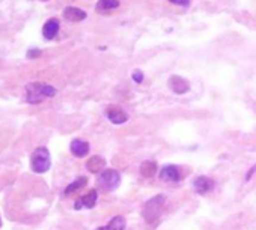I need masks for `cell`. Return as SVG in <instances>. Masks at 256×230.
<instances>
[{
    "label": "cell",
    "instance_id": "6da1fadb",
    "mask_svg": "<svg viewBox=\"0 0 256 230\" xmlns=\"http://www.w3.org/2000/svg\"><path fill=\"white\" fill-rule=\"evenodd\" d=\"M56 95V89L48 85L41 83H32L26 88V100L30 104H39L45 98H51Z\"/></svg>",
    "mask_w": 256,
    "mask_h": 230
},
{
    "label": "cell",
    "instance_id": "7a4b0ae2",
    "mask_svg": "<svg viewBox=\"0 0 256 230\" xmlns=\"http://www.w3.org/2000/svg\"><path fill=\"white\" fill-rule=\"evenodd\" d=\"M51 160H50V153L45 147H36L32 153V160H30V167L35 173H45L50 169Z\"/></svg>",
    "mask_w": 256,
    "mask_h": 230
},
{
    "label": "cell",
    "instance_id": "3957f363",
    "mask_svg": "<svg viewBox=\"0 0 256 230\" xmlns=\"http://www.w3.org/2000/svg\"><path fill=\"white\" fill-rule=\"evenodd\" d=\"M164 200H166L164 196L160 194V196H155V197H152L151 200H148L145 203V206L142 209V215L148 223H154L158 218V215L161 212V208L164 205Z\"/></svg>",
    "mask_w": 256,
    "mask_h": 230
},
{
    "label": "cell",
    "instance_id": "277c9868",
    "mask_svg": "<svg viewBox=\"0 0 256 230\" xmlns=\"http://www.w3.org/2000/svg\"><path fill=\"white\" fill-rule=\"evenodd\" d=\"M119 184H121V175L118 170L113 169H106L97 181V185L104 191H113L119 187Z\"/></svg>",
    "mask_w": 256,
    "mask_h": 230
},
{
    "label": "cell",
    "instance_id": "5b68a950",
    "mask_svg": "<svg viewBox=\"0 0 256 230\" xmlns=\"http://www.w3.org/2000/svg\"><path fill=\"white\" fill-rule=\"evenodd\" d=\"M169 88L172 89L175 94L183 95L190 89V85L186 79H183V77L174 75V77H170V80H169Z\"/></svg>",
    "mask_w": 256,
    "mask_h": 230
},
{
    "label": "cell",
    "instance_id": "8992f818",
    "mask_svg": "<svg viewBox=\"0 0 256 230\" xmlns=\"http://www.w3.org/2000/svg\"><path fill=\"white\" fill-rule=\"evenodd\" d=\"M193 187H195L196 193H199V194H207V193H210L211 190H214V187H216V182H214L211 178H207V176H199V178H196V179H195V182H193Z\"/></svg>",
    "mask_w": 256,
    "mask_h": 230
},
{
    "label": "cell",
    "instance_id": "52a82bcc",
    "mask_svg": "<svg viewBox=\"0 0 256 230\" xmlns=\"http://www.w3.org/2000/svg\"><path fill=\"white\" fill-rule=\"evenodd\" d=\"M69 149L72 152V155H75L77 158H83V157H86L89 152V143L84 140H80V138H75L71 141Z\"/></svg>",
    "mask_w": 256,
    "mask_h": 230
},
{
    "label": "cell",
    "instance_id": "ba28073f",
    "mask_svg": "<svg viewBox=\"0 0 256 230\" xmlns=\"http://www.w3.org/2000/svg\"><path fill=\"white\" fill-rule=\"evenodd\" d=\"M160 179L164 182H177L181 179L180 170L177 166H164L160 172Z\"/></svg>",
    "mask_w": 256,
    "mask_h": 230
},
{
    "label": "cell",
    "instance_id": "9c48e42d",
    "mask_svg": "<svg viewBox=\"0 0 256 230\" xmlns=\"http://www.w3.org/2000/svg\"><path fill=\"white\" fill-rule=\"evenodd\" d=\"M106 115H107L109 120L112 123H116V125L125 123L128 120V115L122 109H119V107H109L107 112H106Z\"/></svg>",
    "mask_w": 256,
    "mask_h": 230
},
{
    "label": "cell",
    "instance_id": "30bf717a",
    "mask_svg": "<svg viewBox=\"0 0 256 230\" xmlns=\"http://www.w3.org/2000/svg\"><path fill=\"white\" fill-rule=\"evenodd\" d=\"M97 197H98V194H97V190H92V191H89L86 196H83V197H80L78 200H77V203L74 205V208L75 209H81V208H94L95 205H97Z\"/></svg>",
    "mask_w": 256,
    "mask_h": 230
},
{
    "label": "cell",
    "instance_id": "8fae6325",
    "mask_svg": "<svg viewBox=\"0 0 256 230\" xmlns=\"http://www.w3.org/2000/svg\"><path fill=\"white\" fill-rule=\"evenodd\" d=\"M63 17L68 20V21H72V23H77V21H81L86 18V12L80 8H74V6H68L65 8L63 11Z\"/></svg>",
    "mask_w": 256,
    "mask_h": 230
},
{
    "label": "cell",
    "instance_id": "7c38bea8",
    "mask_svg": "<svg viewBox=\"0 0 256 230\" xmlns=\"http://www.w3.org/2000/svg\"><path fill=\"white\" fill-rule=\"evenodd\" d=\"M57 32H59V21L56 18L48 20L42 27V35L45 39H53L57 35Z\"/></svg>",
    "mask_w": 256,
    "mask_h": 230
},
{
    "label": "cell",
    "instance_id": "4fadbf2b",
    "mask_svg": "<svg viewBox=\"0 0 256 230\" xmlns=\"http://www.w3.org/2000/svg\"><path fill=\"white\" fill-rule=\"evenodd\" d=\"M86 167H88V170H89L91 173H100V172L103 173V172H104V167H106V161H104V158L95 155V157H92V158L86 163Z\"/></svg>",
    "mask_w": 256,
    "mask_h": 230
},
{
    "label": "cell",
    "instance_id": "5bb4252c",
    "mask_svg": "<svg viewBox=\"0 0 256 230\" xmlns=\"http://www.w3.org/2000/svg\"><path fill=\"white\" fill-rule=\"evenodd\" d=\"M124 229H125V218L121 215H116L107 226L100 227L97 230H124Z\"/></svg>",
    "mask_w": 256,
    "mask_h": 230
},
{
    "label": "cell",
    "instance_id": "9a60e30c",
    "mask_svg": "<svg viewBox=\"0 0 256 230\" xmlns=\"http://www.w3.org/2000/svg\"><path fill=\"white\" fill-rule=\"evenodd\" d=\"M140 173L143 178H152L157 173V164L154 161H143L140 166Z\"/></svg>",
    "mask_w": 256,
    "mask_h": 230
},
{
    "label": "cell",
    "instance_id": "2e32d148",
    "mask_svg": "<svg viewBox=\"0 0 256 230\" xmlns=\"http://www.w3.org/2000/svg\"><path fill=\"white\" fill-rule=\"evenodd\" d=\"M118 6H119L118 0H100V2L97 3V11L98 12H106V11L115 9Z\"/></svg>",
    "mask_w": 256,
    "mask_h": 230
},
{
    "label": "cell",
    "instance_id": "e0dca14e",
    "mask_svg": "<svg viewBox=\"0 0 256 230\" xmlns=\"http://www.w3.org/2000/svg\"><path fill=\"white\" fill-rule=\"evenodd\" d=\"M88 184V179L84 178V176H80L75 182H72L71 185H68L66 187V190H65V194L66 196H69V194H72V193H75V191H78V190H81L84 185Z\"/></svg>",
    "mask_w": 256,
    "mask_h": 230
},
{
    "label": "cell",
    "instance_id": "ac0fdd59",
    "mask_svg": "<svg viewBox=\"0 0 256 230\" xmlns=\"http://www.w3.org/2000/svg\"><path fill=\"white\" fill-rule=\"evenodd\" d=\"M133 80H134L136 83H142V82H143V74H142L140 71H134V72H133Z\"/></svg>",
    "mask_w": 256,
    "mask_h": 230
},
{
    "label": "cell",
    "instance_id": "d6986e66",
    "mask_svg": "<svg viewBox=\"0 0 256 230\" xmlns=\"http://www.w3.org/2000/svg\"><path fill=\"white\" fill-rule=\"evenodd\" d=\"M169 2H172L175 5H181V6H187L189 5V0H169Z\"/></svg>",
    "mask_w": 256,
    "mask_h": 230
},
{
    "label": "cell",
    "instance_id": "ffe728a7",
    "mask_svg": "<svg viewBox=\"0 0 256 230\" xmlns=\"http://www.w3.org/2000/svg\"><path fill=\"white\" fill-rule=\"evenodd\" d=\"M39 54H41V51H39V50H33V51H29V53H27V56H29V57H32V56H39Z\"/></svg>",
    "mask_w": 256,
    "mask_h": 230
}]
</instances>
